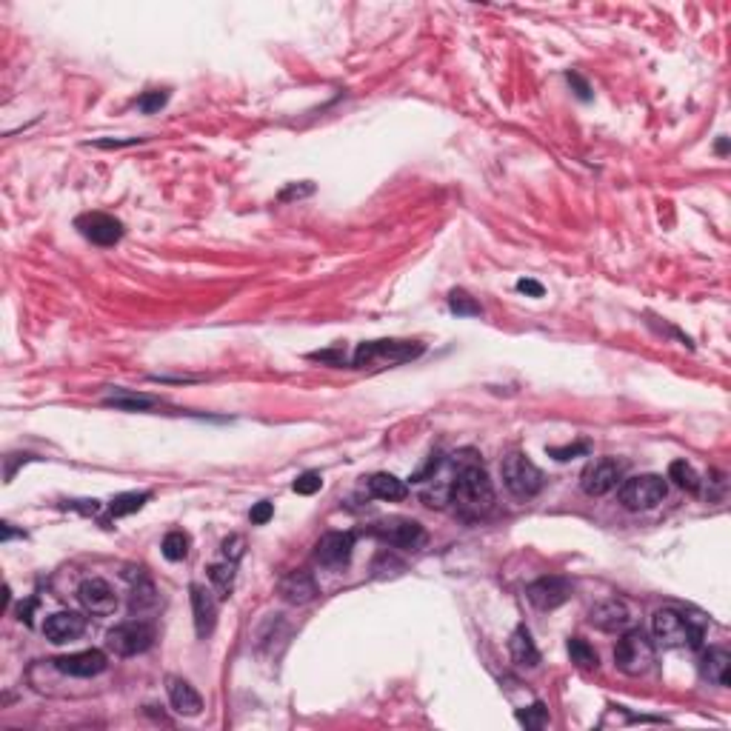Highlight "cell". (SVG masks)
Returning <instances> with one entry per match:
<instances>
[{
    "label": "cell",
    "mask_w": 731,
    "mask_h": 731,
    "mask_svg": "<svg viewBox=\"0 0 731 731\" xmlns=\"http://www.w3.org/2000/svg\"><path fill=\"white\" fill-rule=\"evenodd\" d=\"M568 654H572V663L577 668H583V671H594L597 666H601V660H597V651L583 637L568 640Z\"/></svg>",
    "instance_id": "cell-27"
},
{
    "label": "cell",
    "mask_w": 731,
    "mask_h": 731,
    "mask_svg": "<svg viewBox=\"0 0 731 731\" xmlns=\"http://www.w3.org/2000/svg\"><path fill=\"white\" fill-rule=\"evenodd\" d=\"M508 654H511V660H515V666H520V668H534L540 663V651H537L525 626L515 628V634H511V640H508Z\"/></svg>",
    "instance_id": "cell-21"
},
{
    "label": "cell",
    "mask_w": 731,
    "mask_h": 731,
    "mask_svg": "<svg viewBox=\"0 0 731 731\" xmlns=\"http://www.w3.org/2000/svg\"><path fill=\"white\" fill-rule=\"evenodd\" d=\"M86 632V618L80 611H57L43 623V634L52 643H69L78 640Z\"/></svg>",
    "instance_id": "cell-15"
},
{
    "label": "cell",
    "mask_w": 731,
    "mask_h": 731,
    "mask_svg": "<svg viewBox=\"0 0 731 731\" xmlns=\"http://www.w3.org/2000/svg\"><path fill=\"white\" fill-rule=\"evenodd\" d=\"M355 543L357 537L352 532H329L317 540L315 546V560L326 568H340L352 560V551H355Z\"/></svg>",
    "instance_id": "cell-10"
},
{
    "label": "cell",
    "mask_w": 731,
    "mask_h": 731,
    "mask_svg": "<svg viewBox=\"0 0 731 731\" xmlns=\"http://www.w3.org/2000/svg\"><path fill=\"white\" fill-rule=\"evenodd\" d=\"M372 532L383 540L389 546H398V549H417L423 540H426V532H423V525L412 517H389V520H380L372 525Z\"/></svg>",
    "instance_id": "cell-8"
},
{
    "label": "cell",
    "mask_w": 731,
    "mask_h": 731,
    "mask_svg": "<svg viewBox=\"0 0 731 731\" xmlns=\"http://www.w3.org/2000/svg\"><path fill=\"white\" fill-rule=\"evenodd\" d=\"M449 503H455L458 515L463 520H480L494 508V486L477 463L463 466V469L451 480V494Z\"/></svg>",
    "instance_id": "cell-1"
},
{
    "label": "cell",
    "mask_w": 731,
    "mask_h": 731,
    "mask_svg": "<svg viewBox=\"0 0 731 731\" xmlns=\"http://www.w3.org/2000/svg\"><path fill=\"white\" fill-rule=\"evenodd\" d=\"M525 597H529V603L534 609L551 611L572 597V586H568V580H563V577H540L525 589Z\"/></svg>",
    "instance_id": "cell-13"
},
{
    "label": "cell",
    "mask_w": 731,
    "mask_h": 731,
    "mask_svg": "<svg viewBox=\"0 0 731 731\" xmlns=\"http://www.w3.org/2000/svg\"><path fill=\"white\" fill-rule=\"evenodd\" d=\"M143 143V138H129V140H95L89 146H97V149H121V146H135Z\"/></svg>",
    "instance_id": "cell-37"
},
{
    "label": "cell",
    "mask_w": 731,
    "mask_h": 731,
    "mask_svg": "<svg viewBox=\"0 0 731 731\" xmlns=\"http://www.w3.org/2000/svg\"><path fill=\"white\" fill-rule=\"evenodd\" d=\"M243 554H246V537L243 534H231V537L223 540V558L229 563H238Z\"/></svg>",
    "instance_id": "cell-33"
},
{
    "label": "cell",
    "mask_w": 731,
    "mask_h": 731,
    "mask_svg": "<svg viewBox=\"0 0 731 731\" xmlns=\"http://www.w3.org/2000/svg\"><path fill=\"white\" fill-rule=\"evenodd\" d=\"M272 515H274V506H272L269 500H260V503L252 508V515H248V517H252L255 525H263V523H269V520H272Z\"/></svg>",
    "instance_id": "cell-35"
},
{
    "label": "cell",
    "mask_w": 731,
    "mask_h": 731,
    "mask_svg": "<svg viewBox=\"0 0 731 731\" xmlns=\"http://www.w3.org/2000/svg\"><path fill=\"white\" fill-rule=\"evenodd\" d=\"M666 492L668 486L660 475H637V477L623 480L618 497L628 511H646V508H654L657 503H663Z\"/></svg>",
    "instance_id": "cell-5"
},
{
    "label": "cell",
    "mask_w": 731,
    "mask_h": 731,
    "mask_svg": "<svg viewBox=\"0 0 731 731\" xmlns=\"http://www.w3.org/2000/svg\"><path fill=\"white\" fill-rule=\"evenodd\" d=\"M209 580H212L217 597H221V601H226V597L231 594V589H235V563L226 560V563L209 566Z\"/></svg>",
    "instance_id": "cell-26"
},
{
    "label": "cell",
    "mask_w": 731,
    "mask_h": 731,
    "mask_svg": "<svg viewBox=\"0 0 731 731\" xmlns=\"http://www.w3.org/2000/svg\"><path fill=\"white\" fill-rule=\"evenodd\" d=\"M620 480H623V463L614 458H601L586 466V472L580 477V486L592 497H603L611 489H618Z\"/></svg>",
    "instance_id": "cell-9"
},
{
    "label": "cell",
    "mask_w": 731,
    "mask_h": 731,
    "mask_svg": "<svg viewBox=\"0 0 731 731\" xmlns=\"http://www.w3.org/2000/svg\"><path fill=\"white\" fill-rule=\"evenodd\" d=\"M166 100H169V92H152V95H146L140 97V109L143 112H157L160 106H166Z\"/></svg>",
    "instance_id": "cell-34"
},
{
    "label": "cell",
    "mask_w": 731,
    "mask_h": 731,
    "mask_svg": "<svg viewBox=\"0 0 731 731\" xmlns=\"http://www.w3.org/2000/svg\"><path fill=\"white\" fill-rule=\"evenodd\" d=\"M517 720L525 726V728H543L549 723V711L543 703H534L532 709H525V711H517Z\"/></svg>",
    "instance_id": "cell-31"
},
{
    "label": "cell",
    "mask_w": 731,
    "mask_h": 731,
    "mask_svg": "<svg viewBox=\"0 0 731 731\" xmlns=\"http://www.w3.org/2000/svg\"><path fill=\"white\" fill-rule=\"evenodd\" d=\"M589 623L601 632H626L628 623H632V614H628L623 601H603L589 611Z\"/></svg>",
    "instance_id": "cell-16"
},
{
    "label": "cell",
    "mask_w": 731,
    "mask_h": 731,
    "mask_svg": "<svg viewBox=\"0 0 731 731\" xmlns=\"http://www.w3.org/2000/svg\"><path fill=\"white\" fill-rule=\"evenodd\" d=\"M449 309L455 312V315H460V317H477L480 312V303L469 295V291H463V289H455L449 295Z\"/></svg>",
    "instance_id": "cell-30"
},
{
    "label": "cell",
    "mask_w": 731,
    "mask_h": 731,
    "mask_svg": "<svg viewBox=\"0 0 731 731\" xmlns=\"http://www.w3.org/2000/svg\"><path fill=\"white\" fill-rule=\"evenodd\" d=\"M160 603V597H157V589H155V583L146 577V575H138V583H135V589H131V601H129V611L131 614H149L155 611Z\"/></svg>",
    "instance_id": "cell-23"
},
{
    "label": "cell",
    "mask_w": 731,
    "mask_h": 731,
    "mask_svg": "<svg viewBox=\"0 0 731 731\" xmlns=\"http://www.w3.org/2000/svg\"><path fill=\"white\" fill-rule=\"evenodd\" d=\"M78 601L80 606L89 611V614H112L114 609H118V594H114V589L109 586L106 580H100V577H89V580H83L80 583V589H78Z\"/></svg>",
    "instance_id": "cell-14"
},
{
    "label": "cell",
    "mask_w": 731,
    "mask_h": 731,
    "mask_svg": "<svg viewBox=\"0 0 731 731\" xmlns=\"http://www.w3.org/2000/svg\"><path fill=\"white\" fill-rule=\"evenodd\" d=\"M651 632L663 649H697L703 643V626L677 609L654 611Z\"/></svg>",
    "instance_id": "cell-2"
},
{
    "label": "cell",
    "mask_w": 731,
    "mask_h": 731,
    "mask_svg": "<svg viewBox=\"0 0 731 731\" xmlns=\"http://www.w3.org/2000/svg\"><path fill=\"white\" fill-rule=\"evenodd\" d=\"M312 192H315V186H312V183H306V186H291V189H286V192H281V200L306 197V195H312Z\"/></svg>",
    "instance_id": "cell-38"
},
{
    "label": "cell",
    "mask_w": 731,
    "mask_h": 731,
    "mask_svg": "<svg viewBox=\"0 0 731 731\" xmlns=\"http://www.w3.org/2000/svg\"><path fill=\"white\" fill-rule=\"evenodd\" d=\"M106 406L121 408V412H149V408L157 406V398H152V394L129 391V389H118V391L106 398Z\"/></svg>",
    "instance_id": "cell-24"
},
{
    "label": "cell",
    "mask_w": 731,
    "mask_h": 731,
    "mask_svg": "<svg viewBox=\"0 0 731 731\" xmlns=\"http://www.w3.org/2000/svg\"><path fill=\"white\" fill-rule=\"evenodd\" d=\"M192 611H195V632L200 640H206L217 626V601L206 586H192Z\"/></svg>",
    "instance_id": "cell-17"
},
{
    "label": "cell",
    "mask_w": 731,
    "mask_h": 731,
    "mask_svg": "<svg viewBox=\"0 0 731 731\" xmlns=\"http://www.w3.org/2000/svg\"><path fill=\"white\" fill-rule=\"evenodd\" d=\"M589 446H572V449H549V455L554 460H572L575 455H586Z\"/></svg>",
    "instance_id": "cell-36"
},
{
    "label": "cell",
    "mask_w": 731,
    "mask_h": 731,
    "mask_svg": "<svg viewBox=\"0 0 731 731\" xmlns=\"http://www.w3.org/2000/svg\"><path fill=\"white\" fill-rule=\"evenodd\" d=\"M517 289L523 291V295H532V298H543V286H540L537 281H520Z\"/></svg>",
    "instance_id": "cell-39"
},
{
    "label": "cell",
    "mask_w": 731,
    "mask_h": 731,
    "mask_svg": "<svg viewBox=\"0 0 731 731\" xmlns=\"http://www.w3.org/2000/svg\"><path fill=\"white\" fill-rule=\"evenodd\" d=\"M369 492L377 497V500H389V503H394V500H403V497L408 494V486L403 483L400 477H394V475H386V472H380V475H372L369 477Z\"/></svg>",
    "instance_id": "cell-22"
},
{
    "label": "cell",
    "mask_w": 731,
    "mask_h": 731,
    "mask_svg": "<svg viewBox=\"0 0 731 731\" xmlns=\"http://www.w3.org/2000/svg\"><path fill=\"white\" fill-rule=\"evenodd\" d=\"M78 229L86 240H92L97 246H114L123 238V223L118 217L104 214V212H89L78 217Z\"/></svg>",
    "instance_id": "cell-12"
},
{
    "label": "cell",
    "mask_w": 731,
    "mask_h": 731,
    "mask_svg": "<svg viewBox=\"0 0 731 731\" xmlns=\"http://www.w3.org/2000/svg\"><path fill=\"white\" fill-rule=\"evenodd\" d=\"M614 663L628 677H640L651 671L654 666V643L640 632V628H632V632H626L618 643V649H614Z\"/></svg>",
    "instance_id": "cell-3"
},
{
    "label": "cell",
    "mask_w": 731,
    "mask_h": 731,
    "mask_svg": "<svg viewBox=\"0 0 731 731\" xmlns=\"http://www.w3.org/2000/svg\"><path fill=\"white\" fill-rule=\"evenodd\" d=\"M423 352L420 343H408V340H372L357 346L355 352V366L357 369H366V366L383 363V366H398L406 360H415Z\"/></svg>",
    "instance_id": "cell-7"
},
{
    "label": "cell",
    "mask_w": 731,
    "mask_h": 731,
    "mask_svg": "<svg viewBox=\"0 0 731 731\" xmlns=\"http://www.w3.org/2000/svg\"><path fill=\"white\" fill-rule=\"evenodd\" d=\"M109 666L106 654L97 651V649H86V651H75V654H63L55 660V668L61 671V675H69V677H80V680H89V677H97L104 675Z\"/></svg>",
    "instance_id": "cell-11"
},
{
    "label": "cell",
    "mask_w": 731,
    "mask_h": 731,
    "mask_svg": "<svg viewBox=\"0 0 731 731\" xmlns=\"http://www.w3.org/2000/svg\"><path fill=\"white\" fill-rule=\"evenodd\" d=\"M700 671L714 685H731V654L726 649H709L700 657Z\"/></svg>",
    "instance_id": "cell-20"
},
{
    "label": "cell",
    "mask_w": 731,
    "mask_h": 731,
    "mask_svg": "<svg viewBox=\"0 0 731 731\" xmlns=\"http://www.w3.org/2000/svg\"><path fill=\"white\" fill-rule=\"evenodd\" d=\"M149 492H126V494H118L114 500L109 503V515L112 517H126V515H135L140 511L146 503H149Z\"/></svg>",
    "instance_id": "cell-25"
},
{
    "label": "cell",
    "mask_w": 731,
    "mask_h": 731,
    "mask_svg": "<svg viewBox=\"0 0 731 731\" xmlns=\"http://www.w3.org/2000/svg\"><path fill=\"white\" fill-rule=\"evenodd\" d=\"M500 475H503L506 489L515 497H520V500H529V497H534L543 489V472L525 455H520V451H511V455L503 458Z\"/></svg>",
    "instance_id": "cell-4"
},
{
    "label": "cell",
    "mask_w": 731,
    "mask_h": 731,
    "mask_svg": "<svg viewBox=\"0 0 731 731\" xmlns=\"http://www.w3.org/2000/svg\"><path fill=\"white\" fill-rule=\"evenodd\" d=\"M189 546H192V540H189L186 532H169L164 537V543H160V551H164L166 560L178 563V560H183L186 554H189Z\"/></svg>",
    "instance_id": "cell-29"
},
{
    "label": "cell",
    "mask_w": 731,
    "mask_h": 731,
    "mask_svg": "<svg viewBox=\"0 0 731 731\" xmlns=\"http://www.w3.org/2000/svg\"><path fill=\"white\" fill-rule=\"evenodd\" d=\"M166 692H169V703L172 709L183 714V718H197L203 711V700L197 694V689L183 677H169L166 680Z\"/></svg>",
    "instance_id": "cell-18"
},
{
    "label": "cell",
    "mask_w": 731,
    "mask_h": 731,
    "mask_svg": "<svg viewBox=\"0 0 731 731\" xmlns=\"http://www.w3.org/2000/svg\"><path fill=\"white\" fill-rule=\"evenodd\" d=\"M281 597L291 606H306L312 603L317 597V583L309 572H291L281 580V586H277Z\"/></svg>",
    "instance_id": "cell-19"
},
{
    "label": "cell",
    "mask_w": 731,
    "mask_h": 731,
    "mask_svg": "<svg viewBox=\"0 0 731 731\" xmlns=\"http://www.w3.org/2000/svg\"><path fill=\"white\" fill-rule=\"evenodd\" d=\"M291 489H295L298 494H317L320 489H323V477H320V472H306L291 483Z\"/></svg>",
    "instance_id": "cell-32"
},
{
    "label": "cell",
    "mask_w": 731,
    "mask_h": 731,
    "mask_svg": "<svg viewBox=\"0 0 731 731\" xmlns=\"http://www.w3.org/2000/svg\"><path fill=\"white\" fill-rule=\"evenodd\" d=\"M155 643V626L146 620H129L109 628L106 634V649L114 651L118 657H135L149 651Z\"/></svg>",
    "instance_id": "cell-6"
},
{
    "label": "cell",
    "mask_w": 731,
    "mask_h": 731,
    "mask_svg": "<svg viewBox=\"0 0 731 731\" xmlns=\"http://www.w3.org/2000/svg\"><path fill=\"white\" fill-rule=\"evenodd\" d=\"M668 477L675 480V483H677L683 492H689V494H697V492H700V477H697V472H694L685 460H675V463H671V466H668Z\"/></svg>",
    "instance_id": "cell-28"
}]
</instances>
